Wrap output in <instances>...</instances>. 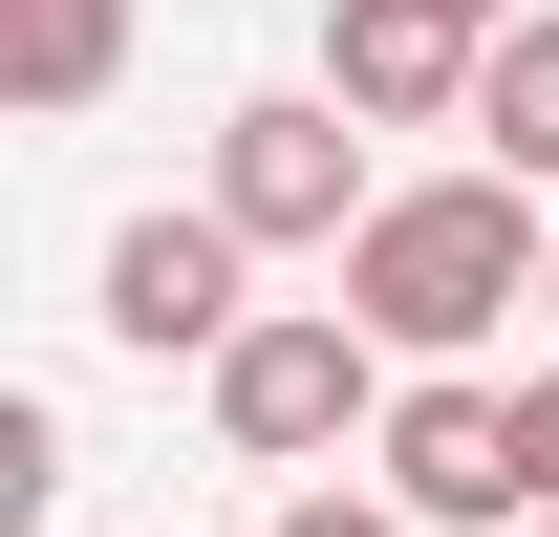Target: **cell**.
Returning <instances> with one entry per match:
<instances>
[{"label":"cell","mask_w":559,"mask_h":537,"mask_svg":"<svg viewBox=\"0 0 559 537\" xmlns=\"http://www.w3.org/2000/svg\"><path fill=\"white\" fill-rule=\"evenodd\" d=\"M474 86H495L474 0H323V108L345 130H474Z\"/></svg>","instance_id":"277c9868"},{"label":"cell","mask_w":559,"mask_h":537,"mask_svg":"<svg viewBox=\"0 0 559 537\" xmlns=\"http://www.w3.org/2000/svg\"><path fill=\"white\" fill-rule=\"evenodd\" d=\"M44 494H66V408L0 387V516H44Z\"/></svg>","instance_id":"9c48e42d"},{"label":"cell","mask_w":559,"mask_h":537,"mask_svg":"<svg viewBox=\"0 0 559 537\" xmlns=\"http://www.w3.org/2000/svg\"><path fill=\"white\" fill-rule=\"evenodd\" d=\"M538 323H559V279H538Z\"/></svg>","instance_id":"4fadbf2b"},{"label":"cell","mask_w":559,"mask_h":537,"mask_svg":"<svg viewBox=\"0 0 559 537\" xmlns=\"http://www.w3.org/2000/svg\"><path fill=\"white\" fill-rule=\"evenodd\" d=\"M215 215H237L259 259H345L388 194H366V130L323 86H259V108H215Z\"/></svg>","instance_id":"3957f363"},{"label":"cell","mask_w":559,"mask_h":537,"mask_svg":"<svg viewBox=\"0 0 559 537\" xmlns=\"http://www.w3.org/2000/svg\"><path fill=\"white\" fill-rule=\"evenodd\" d=\"M237 259H259V237H237V215H130V237H108V344H151V366H237V344H259V301H237Z\"/></svg>","instance_id":"5b68a950"},{"label":"cell","mask_w":559,"mask_h":537,"mask_svg":"<svg viewBox=\"0 0 559 537\" xmlns=\"http://www.w3.org/2000/svg\"><path fill=\"white\" fill-rule=\"evenodd\" d=\"M559 279V215L516 194V172H409V194L345 237V323L388 344V366H430V387H474V344L516 323Z\"/></svg>","instance_id":"6da1fadb"},{"label":"cell","mask_w":559,"mask_h":537,"mask_svg":"<svg viewBox=\"0 0 559 537\" xmlns=\"http://www.w3.org/2000/svg\"><path fill=\"white\" fill-rule=\"evenodd\" d=\"M516 473H538V516H559V366L516 387Z\"/></svg>","instance_id":"8fae6325"},{"label":"cell","mask_w":559,"mask_h":537,"mask_svg":"<svg viewBox=\"0 0 559 537\" xmlns=\"http://www.w3.org/2000/svg\"><path fill=\"white\" fill-rule=\"evenodd\" d=\"M280 537H409V516H388V494H345V473H323V494H280Z\"/></svg>","instance_id":"30bf717a"},{"label":"cell","mask_w":559,"mask_h":537,"mask_svg":"<svg viewBox=\"0 0 559 537\" xmlns=\"http://www.w3.org/2000/svg\"><path fill=\"white\" fill-rule=\"evenodd\" d=\"M388 344L345 323V301H259V344H237V366H215V452H259V473H301V494H323V452H345V430H388Z\"/></svg>","instance_id":"7a4b0ae2"},{"label":"cell","mask_w":559,"mask_h":537,"mask_svg":"<svg viewBox=\"0 0 559 537\" xmlns=\"http://www.w3.org/2000/svg\"><path fill=\"white\" fill-rule=\"evenodd\" d=\"M366 452H388V516H409V537H516V516H538V473H516V387H409Z\"/></svg>","instance_id":"8992f818"},{"label":"cell","mask_w":559,"mask_h":537,"mask_svg":"<svg viewBox=\"0 0 559 537\" xmlns=\"http://www.w3.org/2000/svg\"><path fill=\"white\" fill-rule=\"evenodd\" d=\"M538 537H559V516H538Z\"/></svg>","instance_id":"5bb4252c"},{"label":"cell","mask_w":559,"mask_h":537,"mask_svg":"<svg viewBox=\"0 0 559 537\" xmlns=\"http://www.w3.org/2000/svg\"><path fill=\"white\" fill-rule=\"evenodd\" d=\"M474 22H495V44H516V22H538V0H474Z\"/></svg>","instance_id":"7c38bea8"},{"label":"cell","mask_w":559,"mask_h":537,"mask_svg":"<svg viewBox=\"0 0 559 537\" xmlns=\"http://www.w3.org/2000/svg\"><path fill=\"white\" fill-rule=\"evenodd\" d=\"M474 130H495V172H516V194L559 215V0L516 22V44H495V86H474Z\"/></svg>","instance_id":"ba28073f"},{"label":"cell","mask_w":559,"mask_h":537,"mask_svg":"<svg viewBox=\"0 0 559 537\" xmlns=\"http://www.w3.org/2000/svg\"><path fill=\"white\" fill-rule=\"evenodd\" d=\"M108 86H130V0H0V108L22 130H66Z\"/></svg>","instance_id":"52a82bcc"}]
</instances>
